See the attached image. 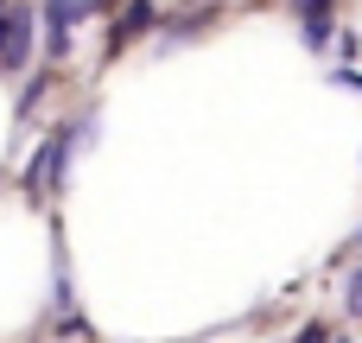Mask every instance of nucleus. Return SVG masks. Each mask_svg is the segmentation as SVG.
<instances>
[{
    "mask_svg": "<svg viewBox=\"0 0 362 343\" xmlns=\"http://www.w3.org/2000/svg\"><path fill=\"white\" fill-rule=\"evenodd\" d=\"M146 25H153V6H146V0H134V6L121 13V25L108 32V51H121V45H127V38H140Z\"/></svg>",
    "mask_w": 362,
    "mask_h": 343,
    "instance_id": "f257e3e1",
    "label": "nucleus"
},
{
    "mask_svg": "<svg viewBox=\"0 0 362 343\" xmlns=\"http://www.w3.org/2000/svg\"><path fill=\"white\" fill-rule=\"evenodd\" d=\"M344 306H350V312H356V318H362V267H356V274H350V280H344Z\"/></svg>",
    "mask_w": 362,
    "mask_h": 343,
    "instance_id": "f03ea898",
    "label": "nucleus"
},
{
    "mask_svg": "<svg viewBox=\"0 0 362 343\" xmlns=\"http://www.w3.org/2000/svg\"><path fill=\"white\" fill-rule=\"evenodd\" d=\"M325 38H331V19H305V45L325 51Z\"/></svg>",
    "mask_w": 362,
    "mask_h": 343,
    "instance_id": "7ed1b4c3",
    "label": "nucleus"
},
{
    "mask_svg": "<svg viewBox=\"0 0 362 343\" xmlns=\"http://www.w3.org/2000/svg\"><path fill=\"white\" fill-rule=\"evenodd\" d=\"M299 6V19H331V0H293Z\"/></svg>",
    "mask_w": 362,
    "mask_h": 343,
    "instance_id": "20e7f679",
    "label": "nucleus"
},
{
    "mask_svg": "<svg viewBox=\"0 0 362 343\" xmlns=\"http://www.w3.org/2000/svg\"><path fill=\"white\" fill-rule=\"evenodd\" d=\"M299 343H325V325H305V331H299Z\"/></svg>",
    "mask_w": 362,
    "mask_h": 343,
    "instance_id": "39448f33",
    "label": "nucleus"
}]
</instances>
